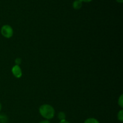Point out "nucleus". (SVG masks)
Returning a JSON list of instances; mask_svg holds the SVG:
<instances>
[{
  "label": "nucleus",
  "mask_w": 123,
  "mask_h": 123,
  "mask_svg": "<svg viewBox=\"0 0 123 123\" xmlns=\"http://www.w3.org/2000/svg\"><path fill=\"white\" fill-rule=\"evenodd\" d=\"M40 115L47 120H50L54 118L55 115L54 109L49 105H43L39 109Z\"/></svg>",
  "instance_id": "obj_1"
},
{
  "label": "nucleus",
  "mask_w": 123,
  "mask_h": 123,
  "mask_svg": "<svg viewBox=\"0 0 123 123\" xmlns=\"http://www.w3.org/2000/svg\"><path fill=\"white\" fill-rule=\"evenodd\" d=\"M1 34L6 38H10L13 34V30L10 25H5L1 28Z\"/></svg>",
  "instance_id": "obj_2"
},
{
  "label": "nucleus",
  "mask_w": 123,
  "mask_h": 123,
  "mask_svg": "<svg viewBox=\"0 0 123 123\" xmlns=\"http://www.w3.org/2000/svg\"><path fill=\"white\" fill-rule=\"evenodd\" d=\"M12 73L14 74V76L17 78H20L22 74L21 68L18 65H16L12 68Z\"/></svg>",
  "instance_id": "obj_3"
},
{
  "label": "nucleus",
  "mask_w": 123,
  "mask_h": 123,
  "mask_svg": "<svg viewBox=\"0 0 123 123\" xmlns=\"http://www.w3.org/2000/svg\"><path fill=\"white\" fill-rule=\"evenodd\" d=\"M82 6V2L80 0H76L73 3V7L74 9L79 10Z\"/></svg>",
  "instance_id": "obj_4"
},
{
  "label": "nucleus",
  "mask_w": 123,
  "mask_h": 123,
  "mask_svg": "<svg viewBox=\"0 0 123 123\" xmlns=\"http://www.w3.org/2000/svg\"><path fill=\"white\" fill-rule=\"evenodd\" d=\"M7 116L4 114H1L0 115V123H6L7 121Z\"/></svg>",
  "instance_id": "obj_5"
},
{
  "label": "nucleus",
  "mask_w": 123,
  "mask_h": 123,
  "mask_svg": "<svg viewBox=\"0 0 123 123\" xmlns=\"http://www.w3.org/2000/svg\"><path fill=\"white\" fill-rule=\"evenodd\" d=\"M84 123H99L98 120L96 119L93 118H88L85 121Z\"/></svg>",
  "instance_id": "obj_6"
},
{
  "label": "nucleus",
  "mask_w": 123,
  "mask_h": 123,
  "mask_svg": "<svg viewBox=\"0 0 123 123\" xmlns=\"http://www.w3.org/2000/svg\"><path fill=\"white\" fill-rule=\"evenodd\" d=\"M58 117L60 119V121H62V120H65L66 118V114L63 112H61L58 114Z\"/></svg>",
  "instance_id": "obj_7"
},
{
  "label": "nucleus",
  "mask_w": 123,
  "mask_h": 123,
  "mask_svg": "<svg viewBox=\"0 0 123 123\" xmlns=\"http://www.w3.org/2000/svg\"><path fill=\"white\" fill-rule=\"evenodd\" d=\"M118 119L120 120L121 122L123 121V111L121 110L118 114Z\"/></svg>",
  "instance_id": "obj_8"
},
{
  "label": "nucleus",
  "mask_w": 123,
  "mask_h": 123,
  "mask_svg": "<svg viewBox=\"0 0 123 123\" xmlns=\"http://www.w3.org/2000/svg\"><path fill=\"white\" fill-rule=\"evenodd\" d=\"M118 104L121 107V108H123V95H121V96H120V98H119V100H118Z\"/></svg>",
  "instance_id": "obj_9"
},
{
  "label": "nucleus",
  "mask_w": 123,
  "mask_h": 123,
  "mask_svg": "<svg viewBox=\"0 0 123 123\" xmlns=\"http://www.w3.org/2000/svg\"><path fill=\"white\" fill-rule=\"evenodd\" d=\"M15 62L16 64V65L19 66V65L20 64V63H21V59L19 58H16L15 60Z\"/></svg>",
  "instance_id": "obj_10"
},
{
  "label": "nucleus",
  "mask_w": 123,
  "mask_h": 123,
  "mask_svg": "<svg viewBox=\"0 0 123 123\" xmlns=\"http://www.w3.org/2000/svg\"><path fill=\"white\" fill-rule=\"evenodd\" d=\"M40 123H50V121H48V120H44V121H42Z\"/></svg>",
  "instance_id": "obj_11"
},
{
  "label": "nucleus",
  "mask_w": 123,
  "mask_h": 123,
  "mask_svg": "<svg viewBox=\"0 0 123 123\" xmlns=\"http://www.w3.org/2000/svg\"><path fill=\"white\" fill-rule=\"evenodd\" d=\"M81 2H91L92 0H80Z\"/></svg>",
  "instance_id": "obj_12"
},
{
  "label": "nucleus",
  "mask_w": 123,
  "mask_h": 123,
  "mask_svg": "<svg viewBox=\"0 0 123 123\" xmlns=\"http://www.w3.org/2000/svg\"><path fill=\"white\" fill-rule=\"evenodd\" d=\"M60 123H68V121H66V120H62V121H60Z\"/></svg>",
  "instance_id": "obj_13"
},
{
  "label": "nucleus",
  "mask_w": 123,
  "mask_h": 123,
  "mask_svg": "<svg viewBox=\"0 0 123 123\" xmlns=\"http://www.w3.org/2000/svg\"><path fill=\"white\" fill-rule=\"evenodd\" d=\"M118 2H120V3H122L123 2V0H116Z\"/></svg>",
  "instance_id": "obj_14"
},
{
  "label": "nucleus",
  "mask_w": 123,
  "mask_h": 123,
  "mask_svg": "<svg viewBox=\"0 0 123 123\" xmlns=\"http://www.w3.org/2000/svg\"><path fill=\"white\" fill-rule=\"evenodd\" d=\"M1 103H0V111H1Z\"/></svg>",
  "instance_id": "obj_15"
}]
</instances>
